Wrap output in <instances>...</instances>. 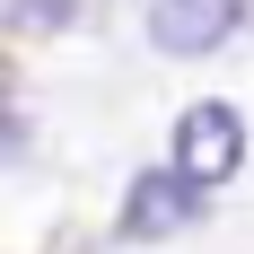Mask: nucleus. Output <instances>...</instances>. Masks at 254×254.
Here are the masks:
<instances>
[{
  "instance_id": "obj_1",
  "label": "nucleus",
  "mask_w": 254,
  "mask_h": 254,
  "mask_svg": "<svg viewBox=\"0 0 254 254\" xmlns=\"http://www.w3.org/2000/svg\"><path fill=\"white\" fill-rule=\"evenodd\" d=\"M210 210V184H193L184 167H140L123 184V210H114V237L123 246H158V237H184Z\"/></svg>"
},
{
  "instance_id": "obj_2",
  "label": "nucleus",
  "mask_w": 254,
  "mask_h": 254,
  "mask_svg": "<svg viewBox=\"0 0 254 254\" xmlns=\"http://www.w3.org/2000/svg\"><path fill=\"white\" fill-rule=\"evenodd\" d=\"M167 167H184L193 184H210V193H219V184L246 167V114H237L228 97L184 105V114H176V158H167Z\"/></svg>"
},
{
  "instance_id": "obj_3",
  "label": "nucleus",
  "mask_w": 254,
  "mask_h": 254,
  "mask_svg": "<svg viewBox=\"0 0 254 254\" xmlns=\"http://www.w3.org/2000/svg\"><path fill=\"white\" fill-rule=\"evenodd\" d=\"M246 26V0H149V44L176 62H210Z\"/></svg>"
},
{
  "instance_id": "obj_4",
  "label": "nucleus",
  "mask_w": 254,
  "mask_h": 254,
  "mask_svg": "<svg viewBox=\"0 0 254 254\" xmlns=\"http://www.w3.org/2000/svg\"><path fill=\"white\" fill-rule=\"evenodd\" d=\"M18 35H70L79 26V0H0Z\"/></svg>"
}]
</instances>
